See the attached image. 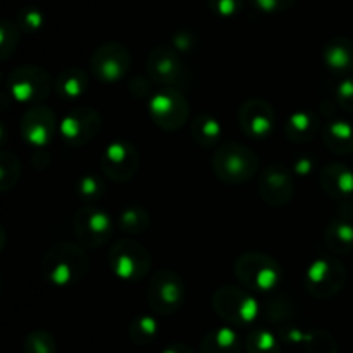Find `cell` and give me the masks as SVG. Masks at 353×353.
<instances>
[{
    "mask_svg": "<svg viewBox=\"0 0 353 353\" xmlns=\"http://www.w3.org/2000/svg\"><path fill=\"white\" fill-rule=\"evenodd\" d=\"M90 269V259L83 247L69 241L55 243L41 259V274L50 285L68 288L81 281Z\"/></svg>",
    "mask_w": 353,
    "mask_h": 353,
    "instance_id": "obj_1",
    "label": "cell"
},
{
    "mask_svg": "<svg viewBox=\"0 0 353 353\" xmlns=\"http://www.w3.org/2000/svg\"><path fill=\"white\" fill-rule=\"evenodd\" d=\"M212 171L226 185H243L257 174L259 157L245 145L226 141L214 154Z\"/></svg>",
    "mask_w": 353,
    "mask_h": 353,
    "instance_id": "obj_2",
    "label": "cell"
},
{
    "mask_svg": "<svg viewBox=\"0 0 353 353\" xmlns=\"http://www.w3.org/2000/svg\"><path fill=\"white\" fill-rule=\"evenodd\" d=\"M281 265L274 257L262 252H247L234 262V276L252 293H269L281 281Z\"/></svg>",
    "mask_w": 353,
    "mask_h": 353,
    "instance_id": "obj_3",
    "label": "cell"
},
{
    "mask_svg": "<svg viewBox=\"0 0 353 353\" xmlns=\"http://www.w3.org/2000/svg\"><path fill=\"white\" fill-rule=\"evenodd\" d=\"M212 309L231 326L247 327L259 319L262 307L252 292L236 286H221L212 295Z\"/></svg>",
    "mask_w": 353,
    "mask_h": 353,
    "instance_id": "obj_4",
    "label": "cell"
},
{
    "mask_svg": "<svg viewBox=\"0 0 353 353\" xmlns=\"http://www.w3.org/2000/svg\"><path fill=\"white\" fill-rule=\"evenodd\" d=\"M107 259H109L110 271L123 281H140L152 269L150 252L131 238L116 241L110 247Z\"/></svg>",
    "mask_w": 353,
    "mask_h": 353,
    "instance_id": "obj_5",
    "label": "cell"
},
{
    "mask_svg": "<svg viewBox=\"0 0 353 353\" xmlns=\"http://www.w3.org/2000/svg\"><path fill=\"white\" fill-rule=\"evenodd\" d=\"M7 88L14 100L19 103H31L34 107L41 105V102L48 99L54 88V81L40 65H19L10 71Z\"/></svg>",
    "mask_w": 353,
    "mask_h": 353,
    "instance_id": "obj_6",
    "label": "cell"
},
{
    "mask_svg": "<svg viewBox=\"0 0 353 353\" xmlns=\"http://www.w3.org/2000/svg\"><path fill=\"white\" fill-rule=\"evenodd\" d=\"M303 285L314 299H333L347 285V269L336 259H317L307 268Z\"/></svg>",
    "mask_w": 353,
    "mask_h": 353,
    "instance_id": "obj_7",
    "label": "cell"
},
{
    "mask_svg": "<svg viewBox=\"0 0 353 353\" xmlns=\"http://www.w3.org/2000/svg\"><path fill=\"white\" fill-rule=\"evenodd\" d=\"M148 112L155 126L172 133L188 123L190 105L178 88H161L148 99Z\"/></svg>",
    "mask_w": 353,
    "mask_h": 353,
    "instance_id": "obj_8",
    "label": "cell"
},
{
    "mask_svg": "<svg viewBox=\"0 0 353 353\" xmlns=\"http://www.w3.org/2000/svg\"><path fill=\"white\" fill-rule=\"evenodd\" d=\"M186 288L181 276L174 271H159L152 276L147 300L159 316H172L185 303Z\"/></svg>",
    "mask_w": 353,
    "mask_h": 353,
    "instance_id": "obj_9",
    "label": "cell"
},
{
    "mask_svg": "<svg viewBox=\"0 0 353 353\" xmlns=\"http://www.w3.org/2000/svg\"><path fill=\"white\" fill-rule=\"evenodd\" d=\"M131 65V54L119 41H105L90 57V71L93 78L103 85L123 81Z\"/></svg>",
    "mask_w": 353,
    "mask_h": 353,
    "instance_id": "obj_10",
    "label": "cell"
},
{
    "mask_svg": "<svg viewBox=\"0 0 353 353\" xmlns=\"http://www.w3.org/2000/svg\"><path fill=\"white\" fill-rule=\"evenodd\" d=\"M100 128H102V117L99 110L90 105H83L69 110L62 117L59 124V134L68 147L79 148L92 143L100 133Z\"/></svg>",
    "mask_w": 353,
    "mask_h": 353,
    "instance_id": "obj_11",
    "label": "cell"
},
{
    "mask_svg": "<svg viewBox=\"0 0 353 353\" xmlns=\"http://www.w3.org/2000/svg\"><path fill=\"white\" fill-rule=\"evenodd\" d=\"M72 230L79 245L86 248H99L112 236V219L102 207L83 205L72 219Z\"/></svg>",
    "mask_w": 353,
    "mask_h": 353,
    "instance_id": "obj_12",
    "label": "cell"
},
{
    "mask_svg": "<svg viewBox=\"0 0 353 353\" xmlns=\"http://www.w3.org/2000/svg\"><path fill=\"white\" fill-rule=\"evenodd\" d=\"M140 168V154L128 140H114L103 148L100 169L114 183H126Z\"/></svg>",
    "mask_w": 353,
    "mask_h": 353,
    "instance_id": "obj_13",
    "label": "cell"
},
{
    "mask_svg": "<svg viewBox=\"0 0 353 353\" xmlns=\"http://www.w3.org/2000/svg\"><path fill=\"white\" fill-rule=\"evenodd\" d=\"M147 74L162 88H178L186 81L185 64L171 45H159L148 54Z\"/></svg>",
    "mask_w": 353,
    "mask_h": 353,
    "instance_id": "obj_14",
    "label": "cell"
},
{
    "mask_svg": "<svg viewBox=\"0 0 353 353\" xmlns=\"http://www.w3.org/2000/svg\"><path fill=\"white\" fill-rule=\"evenodd\" d=\"M293 181L292 169L281 162L268 164L259 178V195L269 207H285L293 199Z\"/></svg>",
    "mask_w": 353,
    "mask_h": 353,
    "instance_id": "obj_15",
    "label": "cell"
},
{
    "mask_svg": "<svg viewBox=\"0 0 353 353\" xmlns=\"http://www.w3.org/2000/svg\"><path fill=\"white\" fill-rule=\"evenodd\" d=\"M57 116L47 105H34L23 114L21 119V137L34 150H43L55 138L59 131Z\"/></svg>",
    "mask_w": 353,
    "mask_h": 353,
    "instance_id": "obj_16",
    "label": "cell"
},
{
    "mask_svg": "<svg viewBox=\"0 0 353 353\" xmlns=\"http://www.w3.org/2000/svg\"><path fill=\"white\" fill-rule=\"evenodd\" d=\"M278 116L274 107L262 99H250L238 109V124L252 140H264L274 131Z\"/></svg>",
    "mask_w": 353,
    "mask_h": 353,
    "instance_id": "obj_17",
    "label": "cell"
},
{
    "mask_svg": "<svg viewBox=\"0 0 353 353\" xmlns=\"http://www.w3.org/2000/svg\"><path fill=\"white\" fill-rule=\"evenodd\" d=\"M319 185L334 200H347L353 195V171L341 162H331L319 171Z\"/></svg>",
    "mask_w": 353,
    "mask_h": 353,
    "instance_id": "obj_18",
    "label": "cell"
},
{
    "mask_svg": "<svg viewBox=\"0 0 353 353\" xmlns=\"http://www.w3.org/2000/svg\"><path fill=\"white\" fill-rule=\"evenodd\" d=\"M321 133V121L310 110H295L286 119L285 134L292 143H310Z\"/></svg>",
    "mask_w": 353,
    "mask_h": 353,
    "instance_id": "obj_19",
    "label": "cell"
},
{
    "mask_svg": "<svg viewBox=\"0 0 353 353\" xmlns=\"http://www.w3.org/2000/svg\"><path fill=\"white\" fill-rule=\"evenodd\" d=\"M324 64L336 74H348L353 71V40L347 37H334L324 45Z\"/></svg>",
    "mask_w": 353,
    "mask_h": 353,
    "instance_id": "obj_20",
    "label": "cell"
},
{
    "mask_svg": "<svg viewBox=\"0 0 353 353\" xmlns=\"http://www.w3.org/2000/svg\"><path fill=\"white\" fill-rule=\"evenodd\" d=\"M323 143L336 155L353 154V124L343 119L327 121L323 128Z\"/></svg>",
    "mask_w": 353,
    "mask_h": 353,
    "instance_id": "obj_21",
    "label": "cell"
},
{
    "mask_svg": "<svg viewBox=\"0 0 353 353\" xmlns=\"http://www.w3.org/2000/svg\"><path fill=\"white\" fill-rule=\"evenodd\" d=\"M324 243L333 254L347 255L353 250V223L350 217L340 216L327 223Z\"/></svg>",
    "mask_w": 353,
    "mask_h": 353,
    "instance_id": "obj_22",
    "label": "cell"
},
{
    "mask_svg": "<svg viewBox=\"0 0 353 353\" xmlns=\"http://www.w3.org/2000/svg\"><path fill=\"white\" fill-rule=\"evenodd\" d=\"M243 343L236 331L230 326L209 331L200 341V353H241Z\"/></svg>",
    "mask_w": 353,
    "mask_h": 353,
    "instance_id": "obj_23",
    "label": "cell"
},
{
    "mask_svg": "<svg viewBox=\"0 0 353 353\" xmlns=\"http://www.w3.org/2000/svg\"><path fill=\"white\" fill-rule=\"evenodd\" d=\"M190 131H192L193 141L205 150L217 147L221 137H223V126L219 121L205 112H200L193 117Z\"/></svg>",
    "mask_w": 353,
    "mask_h": 353,
    "instance_id": "obj_24",
    "label": "cell"
},
{
    "mask_svg": "<svg viewBox=\"0 0 353 353\" xmlns=\"http://www.w3.org/2000/svg\"><path fill=\"white\" fill-rule=\"evenodd\" d=\"M88 74L81 68H65L55 79V92L62 100L79 99L88 88Z\"/></svg>",
    "mask_w": 353,
    "mask_h": 353,
    "instance_id": "obj_25",
    "label": "cell"
},
{
    "mask_svg": "<svg viewBox=\"0 0 353 353\" xmlns=\"http://www.w3.org/2000/svg\"><path fill=\"white\" fill-rule=\"evenodd\" d=\"M128 334L130 340L138 347H147L152 345L159 336V323L155 317L141 314L131 321L130 327H128Z\"/></svg>",
    "mask_w": 353,
    "mask_h": 353,
    "instance_id": "obj_26",
    "label": "cell"
},
{
    "mask_svg": "<svg viewBox=\"0 0 353 353\" xmlns=\"http://www.w3.org/2000/svg\"><path fill=\"white\" fill-rule=\"evenodd\" d=\"M150 228V214L141 205H128L119 214V230L130 236L143 234Z\"/></svg>",
    "mask_w": 353,
    "mask_h": 353,
    "instance_id": "obj_27",
    "label": "cell"
},
{
    "mask_svg": "<svg viewBox=\"0 0 353 353\" xmlns=\"http://www.w3.org/2000/svg\"><path fill=\"white\" fill-rule=\"evenodd\" d=\"M247 353H281L279 338L264 327H254L245 338Z\"/></svg>",
    "mask_w": 353,
    "mask_h": 353,
    "instance_id": "obj_28",
    "label": "cell"
},
{
    "mask_svg": "<svg viewBox=\"0 0 353 353\" xmlns=\"http://www.w3.org/2000/svg\"><path fill=\"white\" fill-rule=\"evenodd\" d=\"M76 195L86 202V205H95L105 195V181L95 174H85L76 183Z\"/></svg>",
    "mask_w": 353,
    "mask_h": 353,
    "instance_id": "obj_29",
    "label": "cell"
},
{
    "mask_svg": "<svg viewBox=\"0 0 353 353\" xmlns=\"http://www.w3.org/2000/svg\"><path fill=\"white\" fill-rule=\"evenodd\" d=\"M21 176V162L16 154L2 150L0 154V192L6 193L12 188Z\"/></svg>",
    "mask_w": 353,
    "mask_h": 353,
    "instance_id": "obj_30",
    "label": "cell"
},
{
    "mask_svg": "<svg viewBox=\"0 0 353 353\" xmlns=\"http://www.w3.org/2000/svg\"><path fill=\"white\" fill-rule=\"evenodd\" d=\"M24 353H57L55 336L47 330H33L24 338Z\"/></svg>",
    "mask_w": 353,
    "mask_h": 353,
    "instance_id": "obj_31",
    "label": "cell"
},
{
    "mask_svg": "<svg viewBox=\"0 0 353 353\" xmlns=\"http://www.w3.org/2000/svg\"><path fill=\"white\" fill-rule=\"evenodd\" d=\"M19 37L21 30L16 23L9 19H3L0 23V59L2 61H7L16 52L17 45H19Z\"/></svg>",
    "mask_w": 353,
    "mask_h": 353,
    "instance_id": "obj_32",
    "label": "cell"
},
{
    "mask_svg": "<svg viewBox=\"0 0 353 353\" xmlns=\"http://www.w3.org/2000/svg\"><path fill=\"white\" fill-rule=\"evenodd\" d=\"M43 10L38 9L37 6H24L23 9H19L16 16V24L23 33H38L43 28Z\"/></svg>",
    "mask_w": 353,
    "mask_h": 353,
    "instance_id": "obj_33",
    "label": "cell"
},
{
    "mask_svg": "<svg viewBox=\"0 0 353 353\" xmlns=\"http://www.w3.org/2000/svg\"><path fill=\"white\" fill-rule=\"evenodd\" d=\"M307 353H338V343L331 333L324 330L309 331L305 341Z\"/></svg>",
    "mask_w": 353,
    "mask_h": 353,
    "instance_id": "obj_34",
    "label": "cell"
},
{
    "mask_svg": "<svg viewBox=\"0 0 353 353\" xmlns=\"http://www.w3.org/2000/svg\"><path fill=\"white\" fill-rule=\"evenodd\" d=\"M264 317L272 324H281L285 321L290 319V314H292V305H290V300L286 299H271L268 300L264 307Z\"/></svg>",
    "mask_w": 353,
    "mask_h": 353,
    "instance_id": "obj_35",
    "label": "cell"
},
{
    "mask_svg": "<svg viewBox=\"0 0 353 353\" xmlns=\"http://www.w3.org/2000/svg\"><path fill=\"white\" fill-rule=\"evenodd\" d=\"M207 6L216 16L230 19L238 16L245 6V0H207Z\"/></svg>",
    "mask_w": 353,
    "mask_h": 353,
    "instance_id": "obj_36",
    "label": "cell"
},
{
    "mask_svg": "<svg viewBox=\"0 0 353 353\" xmlns=\"http://www.w3.org/2000/svg\"><path fill=\"white\" fill-rule=\"evenodd\" d=\"M259 12L264 14H279L292 9L296 0H248Z\"/></svg>",
    "mask_w": 353,
    "mask_h": 353,
    "instance_id": "obj_37",
    "label": "cell"
},
{
    "mask_svg": "<svg viewBox=\"0 0 353 353\" xmlns=\"http://www.w3.org/2000/svg\"><path fill=\"white\" fill-rule=\"evenodd\" d=\"M336 103L347 112H353V78H347L336 86L334 92Z\"/></svg>",
    "mask_w": 353,
    "mask_h": 353,
    "instance_id": "obj_38",
    "label": "cell"
},
{
    "mask_svg": "<svg viewBox=\"0 0 353 353\" xmlns=\"http://www.w3.org/2000/svg\"><path fill=\"white\" fill-rule=\"evenodd\" d=\"M171 47L174 48L178 54H181V52H190L195 47V37H193L192 31H176L171 38Z\"/></svg>",
    "mask_w": 353,
    "mask_h": 353,
    "instance_id": "obj_39",
    "label": "cell"
},
{
    "mask_svg": "<svg viewBox=\"0 0 353 353\" xmlns=\"http://www.w3.org/2000/svg\"><path fill=\"white\" fill-rule=\"evenodd\" d=\"M307 336H309L307 331H302L296 326H290V324H286V326H283L281 330H279V338H281L285 343L305 345Z\"/></svg>",
    "mask_w": 353,
    "mask_h": 353,
    "instance_id": "obj_40",
    "label": "cell"
},
{
    "mask_svg": "<svg viewBox=\"0 0 353 353\" xmlns=\"http://www.w3.org/2000/svg\"><path fill=\"white\" fill-rule=\"evenodd\" d=\"M316 171V161L309 155H300L292 162V172L296 176H310Z\"/></svg>",
    "mask_w": 353,
    "mask_h": 353,
    "instance_id": "obj_41",
    "label": "cell"
},
{
    "mask_svg": "<svg viewBox=\"0 0 353 353\" xmlns=\"http://www.w3.org/2000/svg\"><path fill=\"white\" fill-rule=\"evenodd\" d=\"M150 90H152L150 78H141V76H137V78L131 79L130 92L131 95L137 97V99H145V97L150 99V97L154 95V93H150Z\"/></svg>",
    "mask_w": 353,
    "mask_h": 353,
    "instance_id": "obj_42",
    "label": "cell"
},
{
    "mask_svg": "<svg viewBox=\"0 0 353 353\" xmlns=\"http://www.w3.org/2000/svg\"><path fill=\"white\" fill-rule=\"evenodd\" d=\"M161 353H195V352H193L192 347H188V345L185 343H172L169 345V347H165Z\"/></svg>",
    "mask_w": 353,
    "mask_h": 353,
    "instance_id": "obj_43",
    "label": "cell"
}]
</instances>
